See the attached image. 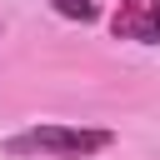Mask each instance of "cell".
Here are the masks:
<instances>
[{"mask_svg":"<svg viewBox=\"0 0 160 160\" xmlns=\"http://www.w3.org/2000/svg\"><path fill=\"white\" fill-rule=\"evenodd\" d=\"M50 10L65 15V20H80V25L100 20V5H95V0H50Z\"/></svg>","mask_w":160,"mask_h":160,"instance_id":"3","label":"cell"},{"mask_svg":"<svg viewBox=\"0 0 160 160\" xmlns=\"http://www.w3.org/2000/svg\"><path fill=\"white\" fill-rule=\"evenodd\" d=\"M110 145H115V135L100 125H30L5 140L10 155H60V160H85Z\"/></svg>","mask_w":160,"mask_h":160,"instance_id":"1","label":"cell"},{"mask_svg":"<svg viewBox=\"0 0 160 160\" xmlns=\"http://www.w3.org/2000/svg\"><path fill=\"white\" fill-rule=\"evenodd\" d=\"M110 35L135 45H160V0H120L110 15Z\"/></svg>","mask_w":160,"mask_h":160,"instance_id":"2","label":"cell"}]
</instances>
